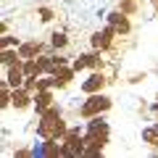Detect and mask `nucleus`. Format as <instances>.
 <instances>
[{
	"mask_svg": "<svg viewBox=\"0 0 158 158\" xmlns=\"http://www.w3.org/2000/svg\"><path fill=\"white\" fill-rule=\"evenodd\" d=\"M37 132H40V137H45V140H50V142L66 135V127H63V121H61L58 108H48V111L42 113V121H40Z\"/></svg>",
	"mask_w": 158,
	"mask_h": 158,
	"instance_id": "obj_1",
	"label": "nucleus"
},
{
	"mask_svg": "<svg viewBox=\"0 0 158 158\" xmlns=\"http://www.w3.org/2000/svg\"><path fill=\"white\" fill-rule=\"evenodd\" d=\"M111 106V100L108 98H103V95H95V98H90V100L82 106V116H95V113H100V111H106V108Z\"/></svg>",
	"mask_w": 158,
	"mask_h": 158,
	"instance_id": "obj_2",
	"label": "nucleus"
},
{
	"mask_svg": "<svg viewBox=\"0 0 158 158\" xmlns=\"http://www.w3.org/2000/svg\"><path fill=\"white\" fill-rule=\"evenodd\" d=\"M111 37H113V27L103 29V32H98L95 37H92V45L98 48V50H106L108 45H111Z\"/></svg>",
	"mask_w": 158,
	"mask_h": 158,
	"instance_id": "obj_3",
	"label": "nucleus"
},
{
	"mask_svg": "<svg viewBox=\"0 0 158 158\" xmlns=\"http://www.w3.org/2000/svg\"><path fill=\"white\" fill-rule=\"evenodd\" d=\"M24 82V69L19 63H11V71H8V85L11 87H19Z\"/></svg>",
	"mask_w": 158,
	"mask_h": 158,
	"instance_id": "obj_4",
	"label": "nucleus"
},
{
	"mask_svg": "<svg viewBox=\"0 0 158 158\" xmlns=\"http://www.w3.org/2000/svg\"><path fill=\"white\" fill-rule=\"evenodd\" d=\"M111 24L113 32H129V21L124 19V13H111Z\"/></svg>",
	"mask_w": 158,
	"mask_h": 158,
	"instance_id": "obj_5",
	"label": "nucleus"
},
{
	"mask_svg": "<svg viewBox=\"0 0 158 158\" xmlns=\"http://www.w3.org/2000/svg\"><path fill=\"white\" fill-rule=\"evenodd\" d=\"M34 103H37V111H40V113H45L48 108H50L53 98H50V92H45V90H42V92L37 95V100H34Z\"/></svg>",
	"mask_w": 158,
	"mask_h": 158,
	"instance_id": "obj_6",
	"label": "nucleus"
},
{
	"mask_svg": "<svg viewBox=\"0 0 158 158\" xmlns=\"http://www.w3.org/2000/svg\"><path fill=\"white\" fill-rule=\"evenodd\" d=\"M82 87H85V92H95V90H100V87H103V77H100V74H92V77L87 79Z\"/></svg>",
	"mask_w": 158,
	"mask_h": 158,
	"instance_id": "obj_7",
	"label": "nucleus"
},
{
	"mask_svg": "<svg viewBox=\"0 0 158 158\" xmlns=\"http://www.w3.org/2000/svg\"><path fill=\"white\" fill-rule=\"evenodd\" d=\"M11 100H13V106H16V108L29 106V95H27V92H21V90H16V92H13V95H11Z\"/></svg>",
	"mask_w": 158,
	"mask_h": 158,
	"instance_id": "obj_8",
	"label": "nucleus"
},
{
	"mask_svg": "<svg viewBox=\"0 0 158 158\" xmlns=\"http://www.w3.org/2000/svg\"><path fill=\"white\" fill-rule=\"evenodd\" d=\"M53 74H56V82H58V85H66L69 79H71V69H58L56 66V71H53Z\"/></svg>",
	"mask_w": 158,
	"mask_h": 158,
	"instance_id": "obj_9",
	"label": "nucleus"
},
{
	"mask_svg": "<svg viewBox=\"0 0 158 158\" xmlns=\"http://www.w3.org/2000/svg\"><path fill=\"white\" fill-rule=\"evenodd\" d=\"M37 50H40V45H37V42H29V45H24L21 50H19V56H21V58H32Z\"/></svg>",
	"mask_w": 158,
	"mask_h": 158,
	"instance_id": "obj_10",
	"label": "nucleus"
},
{
	"mask_svg": "<svg viewBox=\"0 0 158 158\" xmlns=\"http://www.w3.org/2000/svg\"><path fill=\"white\" fill-rule=\"evenodd\" d=\"M142 137H145V142H150V145H158V127L145 129V132H142Z\"/></svg>",
	"mask_w": 158,
	"mask_h": 158,
	"instance_id": "obj_11",
	"label": "nucleus"
},
{
	"mask_svg": "<svg viewBox=\"0 0 158 158\" xmlns=\"http://www.w3.org/2000/svg\"><path fill=\"white\" fill-rule=\"evenodd\" d=\"M90 132H92V135H108V124H106V121H92Z\"/></svg>",
	"mask_w": 158,
	"mask_h": 158,
	"instance_id": "obj_12",
	"label": "nucleus"
},
{
	"mask_svg": "<svg viewBox=\"0 0 158 158\" xmlns=\"http://www.w3.org/2000/svg\"><path fill=\"white\" fill-rule=\"evenodd\" d=\"M34 74H40L37 61H29V63H24V77H34Z\"/></svg>",
	"mask_w": 158,
	"mask_h": 158,
	"instance_id": "obj_13",
	"label": "nucleus"
},
{
	"mask_svg": "<svg viewBox=\"0 0 158 158\" xmlns=\"http://www.w3.org/2000/svg\"><path fill=\"white\" fill-rule=\"evenodd\" d=\"M0 63H8V66L16 63V53H13V50H3V53H0Z\"/></svg>",
	"mask_w": 158,
	"mask_h": 158,
	"instance_id": "obj_14",
	"label": "nucleus"
},
{
	"mask_svg": "<svg viewBox=\"0 0 158 158\" xmlns=\"http://www.w3.org/2000/svg\"><path fill=\"white\" fill-rule=\"evenodd\" d=\"M11 45H16V37H0V50H6Z\"/></svg>",
	"mask_w": 158,
	"mask_h": 158,
	"instance_id": "obj_15",
	"label": "nucleus"
},
{
	"mask_svg": "<svg viewBox=\"0 0 158 158\" xmlns=\"http://www.w3.org/2000/svg\"><path fill=\"white\" fill-rule=\"evenodd\" d=\"M53 45H56V48H63V45H66V37H63V34H53Z\"/></svg>",
	"mask_w": 158,
	"mask_h": 158,
	"instance_id": "obj_16",
	"label": "nucleus"
},
{
	"mask_svg": "<svg viewBox=\"0 0 158 158\" xmlns=\"http://www.w3.org/2000/svg\"><path fill=\"white\" fill-rule=\"evenodd\" d=\"M8 100H11V95H8L6 90H0V108H6V106H8Z\"/></svg>",
	"mask_w": 158,
	"mask_h": 158,
	"instance_id": "obj_17",
	"label": "nucleus"
},
{
	"mask_svg": "<svg viewBox=\"0 0 158 158\" xmlns=\"http://www.w3.org/2000/svg\"><path fill=\"white\" fill-rule=\"evenodd\" d=\"M40 16H42V21H48V19H53V13L48 11V8H42V11H40Z\"/></svg>",
	"mask_w": 158,
	"mask_h": 158,
	"instance_id": "obj_18",
	"label": "nucleus"
},
{
	"mask_svg": "<svg viewBox=\"0 0 158 158\" xmlns=\"http://www.w3.org/2000/svg\"><path fill=\"white\" fill-rule=\"evenodd\" d=\"M0 32H6V27H3V21H0Z\"/></svg>",
	"mask_w": 158,
	"mask_h": 158,
	"instance_id": "obj_19",
	"label": "nucleus"
},
{
	"mask_svg": "<svg viewBox=\"0 0 158 158\" xmlns=\"http://www.w3.org/2000/svg\"><path fill=\"white\" fill-rule=\"evenodd\" d=\"M156 3H158V0H156Z\"/></svg>",
	"mask_w": 158,
	"mask_h": 158,
	"instance_id": "obj_20",
	"label": "nucleus"
}]
</instances>
